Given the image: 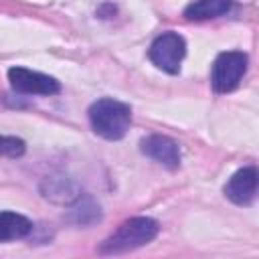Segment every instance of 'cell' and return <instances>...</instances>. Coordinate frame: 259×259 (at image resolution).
I'll list each match as a JSON object with an SVG mask.
<instances>
[{
	"label": "cell",
	"instance_id": "1",
	"mask_svg": "<svg viewBox=\"0 0 259 259\" xmlns=\"http://www.w3.org/2000/svg\"><path fill=\"white\" fill-rule=\"evenodd\" d=\"M158 231H160L158 223L154 219H150V217L127 219L99 245V253H103V255H119V253L134 251V249L150 243L152 239H156Z\"/></svg>",
	"mask_w": 259,
	"mask_h": 259
},
{
	"label": "cell",
	"instance_id": "2",
	"mask_svg": "<svg viewBox=\"0 0 259 259\" xmlns=\"http://www.w3.org/2000/svg\"><path fill=\"white\" fill-rule=\"evenodd\" d=\"M89 121L97 136L105 140H121L132 123V109L127 103L103 97L91 103Z\"/></svg>",
	"mask_w": 259,
	"mask_h": 259
},
{
	"label": "cell",
	"instance_id": "3",
	"mask_svg": "<svg viewBox=\"0 0 259 259\" xmlns=\"http://www.w3.org/2000/svg\"><path fill=\"white\" fill-rule=\"evenodd\" d=\"M247 55L241 51H227L221 53L212 63L210 85L217 93H229L237 89L245 71H247Z\"/></svg>",
	"mask_w": 259,
	"mask_h": 259
},
{
	"label": "cell",
	"instance_id": "4",
	"mask_svg": "<svg viewBox=\"0 0 259 259\" xmlns=\"http://www.w3.org/2000/svg\"><path fill=\"white\" fill-rule=\"evenodd\" d=\"M184 55H186V42L178 32H172V30L162 32L150 45L152 63L170 75H176L180 71V63H182Z\"/></svg>",
	"mask_w": 259,
	"mask_h": 259
},
{
	"label": "cell",
	"instance_id": "5",
	"mask_svg": "<svg viewBox=\"0 0 259 259\" xmlns=\"http://www.w3.org/2000/svg\"><path fill=\"white\" fill-rule=\"evenodd\" d=\"M8 81L14 91L24 95H57L61 91V83L55 77L26 67H12L8 71Z\"/></svg>",
	"mask_w": 259,
	"mask_h": 259
},
{
	"label": "cell",
	"instance_id": "6",
	"mask_svg": "<svg viewBox=\"0 0 259 259\" xmlns=\"http://www.w3.org/2000/svg\"><path fill=\"white\" fill-rule=\"evenodd\" d=\"M140 150L144 156L164 164L166 168H178L180 166V148L178 144L168 138V136H160V134H152L140 140Z\"/></svg>",
	"mask_w": 259,
	"mask_h": 259
},
{
	"label": "cell",
	"instance_id": "7",
	"mask_svg": "<svg viewBox=\"0 0 259 259\" xmlns=\"http://www.w3.org/2000/svg\"><path fill=\"white\" fill-rule=\"evenodd\" d=\"M255 194H257V170L253 166H245L237 170L225 184V196L239 206L251 204L255 200Z\"/></svg>",
	"mask_w": 259,
	"mask_h": 259
},
{
	"label": "cell",
	"instance_id": "8",
	"mask_svg": "<svg viewBox=\"0 0 259 259\" xmlns=\"http://www.w3.org/2000/svg\"><path fill=\"white\" fill-rule=\"evenodd\" d=\"M32 231V223L18 212L12 210H0V243L16 241L28 237Z\"/></svg>",
	"mask_w": 259,
	"mask_h": 259
},
{
	"label": "cell",
	"instance_id": "9",
	"mask_svg": "<svg viewBox=\"0 0 259 259\" xmlns=\"http://www.w3.org/2000/svg\"><path fill=\"white\" fill-rule=\"evenodd\" d=\"M231 6L233 0H194L184 8V16L188 20H208L227 14Z\"/></svg>",
	"mask_w": 259,
	"mask_h": 259
},
{
	"label": "cell",
	"instance_id": "10",
	"mask_svg": "<svg viewBox=\"0 0 259 259\" xmlns=\"http://www.w3.org/2000/svg\"><path fill=\"white\" fill-rule=\"evenodd\" d=\"M101 219V210H99V204H95L89 196H83L81 194L75 198V204L69 208L67 212V221L73 223V225H91V223H97Z\"/></svg>",
	"mask_w": 259,
	"mask_h": 259
},
{
	"label": "cell",
	"instance_id": "11",
	"mask_svg": "<svg viewBox=\"0 0 259 259\" xmlns=\"http://www.w3.org/2000/svg\"><path fill=\"white\" fill-rule=\"evenodd\" d=\"M42 192L47 198L55 200V202H71L75 200L79 194H75V186L73 182H69L67 178L63 176H53V178H47L45 186H42Z\"/></svg>",
	"mask_w": 259,
	"mask_h": 259
},
{
	"label": "cell",
	"instance_id": "12",
	"mask_svg": "<svg viewBox=\"0 0 259 259\" xmlns=\"http://www.w3.org/2000/svg\"><path fill=\"white\" fill-rule=\"evenodd\" d=\"M26 150L24 140L16 138V136H2L0 134V156L6 158H20Z\"/></svg>",
	"mask_w": 259,
	"mask_h": 259
}]
</instances>
